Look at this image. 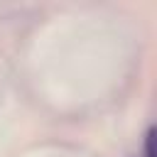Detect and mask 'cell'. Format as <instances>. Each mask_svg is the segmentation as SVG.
Returning a JSON list of instances; mask_svg holds the SVG:
<instances>
[{
    "instance_id": "cell-1",
    "label": "cell",
    "mask_w": 157,
    "mask_h": 157,
    "mask_svg": "<svg viewBox=\"0 0 157 157\" xmlns=\"http://www.w3.org/2000/svg\"><path fill=\"white\" fill-rule=\"evenodd\" d=\"M145 155H147V157H155V128H150V132H147V140H145Z\"/></svg>"
}]
</instances>
